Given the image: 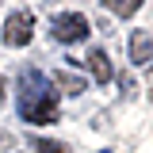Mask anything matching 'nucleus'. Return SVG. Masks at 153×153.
Returning a JSON list of instances; mask_svg holds the SVG:
<instances>
[{"label":"nucleus","mask_w":153,"mask_h":153,"mask_svg":"<svg viewBox=\"0 0 153 153\" xmlns=\"http://www.w3.org/2000/svg\"><path fill=\"white\" fill-rule=\"evenodd\" d=\"M84 65H88V73H92L96 84H111V61L103 50H92V54L84 57Z\"/></svg>","instance_id":"obj_5"},{"label":"nucleus","mask_w":153,"mask_h":153,"mask_svg":"<svg viewBox=\"0 0 153 153\" xmlns=\"http://www.w3.org/2000/svg\"><path fill=\"white\" fill-rule=\"evenodd\" d=\"M16 96H19V119L23 123H31V126L57 123V92L38 69H19Z\"/></svg>","instance_id":"obj_1"},{"label":"nucleus","mask_w":153,"mask_h":153,"mask_svg":"<svg viewBox=\"0 0 153 153\" xmlns=\"http://www.w3.org/2000/svg\"><path fill=\"white\" fill-rule=\"evenodd\" d=\"M31 149H35V153H73L69 146H61V142H50V138H31Z\"/></svg>","instance_id":"obj_7"},{"label":"nucleus","mask_w":153,"mask_h":153,"mask_svg":"<svg viewBox=\"0 0 153 153\" xmlns=\"http://www.w3.org/2000/svg\"><path fill=\"white\" fill-rule=\"evenodd\" d=\"M31 35H35V16H31L27 8L12 12V16L4 19V27H0V38H4V46H12V50L27 46V42H31Z\"/></svg>","instance_id":"obj_2"},{"label":"nucleus","mask_w":153,"mask_h":153,"mask_svg":"<svg viewBox=\"0 0 153 153\" xmlns=\"http://www.w3.org/2000/svg\"><path fill=\"white\" fill-rule=\"evenodd\" d=\"M130 61L134 65H149L153 61V35L149 31H134L130 35Z\"/></svg>","instance_id":"obj_4"},{"label":"nucleus","mask_w":153,"mask_h":153,"mask_svg":"<svg viewBox=\"0 0 153 153\" xmlns=\"http://www.w3.org/2000/svg\"><path fill=\"white\" fill-rule=\"evenodd\" d=\"M50 31H54V38L61 46H73V42H84L88 38V19L80 12H61V16H54Z\"/></svg>","instance_id":"obj_3"},{"label":"nucleus","mask_w":153,"mask_h":153,"mask_svg":"<svg viewBox=\"0 0 153 153\" xmlns=\"http://www.w3.org/2000/svg\"><path fill=\"white\" fill-rule=\"evenodd\" d=\"M50 84H54V92H65V96H80L84 88H88V84H84L80 76H73V73H54Z\"/></svg>","instance_id":"obj_6"},{"label":"nucleus","mask_w":153,"mask_h":153,"mask_svg":"<svg viewBox=\"0 0 153 153\" xmlns=\"http://www.w3.org/2000/svg\"><path fill=\"white\" fill-rule=\"evenodd\" d=\"M0 107H4V76H0Z\"/></svg>","instance_id":"obj_10"},{"label":"nucleus","mask_w":153,"mask_h":153,"mask_svg":"<svg viewBox=\"0 0 153 153\" xmlns=\"http://www.w3.org/2000/svg\"><path fill=\"white\" fill-rule=\"evenodd\" d=\"M8 146H12V134H4V130H0V149H8Z\"/></svg>","instance_id":"obj_9"},{"label":"nucleus","mask_w":153,"mask_h":153,"mask_svg":"<svg viewBox=\"0 0 153 153\" xmlns=\"http://www.w3.org/2000/svg\"><path fill=\"white\" fill-rule=\"evenodd\" d=\"M107 8H111L115 16H134V12H138V8H142V0H107Z\"/></svg>","instance_id":"obj_8"}]
</instances>
